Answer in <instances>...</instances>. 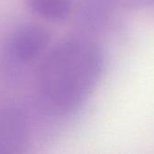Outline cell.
<instances>
[{
    "label": "cell",
    "instance_id": "1",
    "mask_svg": "<svg viewBox=\"0 0 154 154\" xmlns=\"http://www.w3.org/2000/svg\"><path fill=\"white\" fill-rule=\"evenodd\" d=\"M104 68V52L95 42L85 38L64 40L51 48L42 62L39 89L54 110L69 113L91 95Z\"/></svg>",
    "mask_w": 154,
    "mask_h": 154
},
{
    "label": "cell",
    "instance_id": "2",
    "mask_svg": "<svg viewBox=\"0 0 154 154\" xmlns=\"http://www.w3.org/2000/svg\"><path fill=\"white\" fill-rule=\"evenodd\" d=\"M49 32L39 24H24L10 35L7 52L18 63H30L41 56L49 46Z\"/></svg>",
    "mask_w": 154,
    "mask_h": 154
},
{
    "label": "cell",
    "instance_id": "3",
    "mask_svg": "<svg viewBox=\"0 0 154 154\" xmlns=\"http://www.w3.org/2000/svg\"><path fill=\"white\" fill-rule=\"evenodd\" d=\"M29 135V124L22 110L13 106L0 108V154L23 152Z\"/></svg>",
    "mask_w": 154,
    "mask_h": 154
},
{
    "label": "cell",
    "instance_id": "4",
    "mask_svg": "<svg viewBox=\"0 0 154 154\" xmlns=\"http://www.w3.org/2000/svg\"><path fill=\"white\" fill-rule=\"evenodd\" d=\"M26 3L32 12L51 22L65 21L74 7V0H26Z\"/></svg>",
    "mask_w": 154,
    "mask_h": 154
},
{
    "label": "cell",
    "instance_id": "5",
    "mask_svg": "<svg viewBox=\"0 0 154 154\" xmlns=\"http://www.w3.org/2000/svg\"><path fill=\"white\" fill-rule=\"evenodd\" d=\"M81 9V23L88 28L96 29L106 20L110 6L115 5L112 0H85Z\"/></svg>",
    "mask_w": 154,
    "mask_h": 154
},
{
    "label": "cell",
    "instance_id": "6",
    "mask_svg": "<svg viewBox=\"0 0 154 154\" xmlns=\"http://www.w3.org/2000/svg\"><path fill=\"white\" fill-rule=\"evenodd\" d=\"M115 5L126 9H142L154 5V0H112Z\"/></svg>",
    "mask_w": 154,
    "mask_h": 154
}]
</instances>
